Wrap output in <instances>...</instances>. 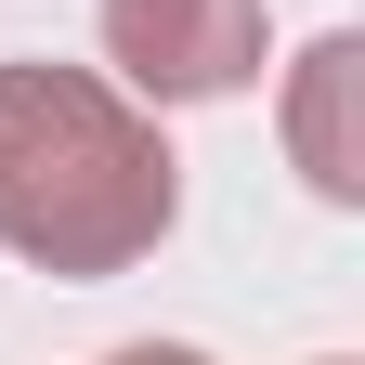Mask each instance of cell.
<instances>
[{"mask_svg":"<svg viewBox=\"0 0 365 365\" xmlns=\"http://www.w3.org/2000/svg\"><path fill=\"white\" fill-rule=\"evenodd\" d=\"M182 182L157 118L91 66H0V248L39 274H130L170 235Z\"/></svg>","mask_w":365,"mask_h":365,"instance_id":"obj_1","label":"cell"},{"mask_svg":"<svg viewBox=\"0 0 365 365\" xmlns=\"http://www.w3.org/2000/svg\"><path fill=\"white\" fill-rule=\"evenodd\" d=\"M105 53L157 105H209L261 78V0H105Z\"/></svg>","mask_w":365,"mask_h":365,"instance_id":"obj_2","label":"cell"},{"mask_svg":"<svg viewBox=\"0 0 365 365\" xmlns=\"http://www.w3.org/2000/svg\"><path fill=\"white\" fill-rule=\"evenodd\" d=\"M352 78H365V53L352 39H313L300 53V91H287V144H300V170H313V196H365V157H352Z\"/></svg>","mask_w":365,"mask_h":365,"instance_id":"obj_3","label":"cell"},{"mask_svg":"<svg viewBox=\"0 0 365 365\" xmlns=\"http://www.w3.org/2000/svg\"><path fill=\"white\" fill-rule=\"evenodd\" d=\"M105 365H209V352H170V339H144V352H105Z\"/></svg>","mask_w":365,"mask_h":365,"instance_id":"obj_4","label":"cell"}]
</instances>
